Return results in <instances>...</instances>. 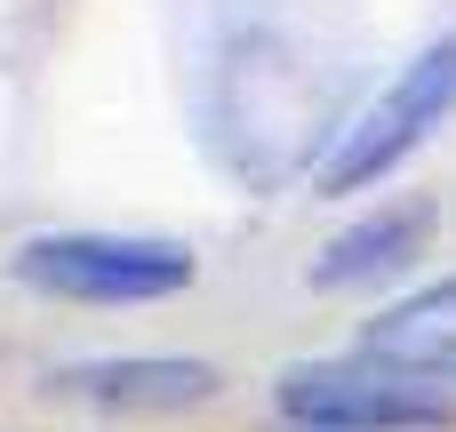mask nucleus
<instances>
[{
	"instance_id": "39448f33",
	"label": "nucleus",
	"mask_w": 456,
	"mask_h": 432,
	"mask_svg": "<svg viewBox=\"0 0 456 432\" xmlns=\"http://www.w3.org/2000/svg\"><path fill=\"white\" fill-rule=\"evenodd\" d=\"M216 369L208 361H176V353H128V361H72L48 377V393L64 401H96L120 417H168V409H200L216 401Z\"/></svg>"
},
{
	"instance_id": "f257e3e1",
	"label": "nucleus",
	"mask_w": 456,
	"mask_h": 432,
	"mask_svg": "<svg viewBox=\"0 0 456 432\" xmlns=\"http://www.w3.org/2000/svg\"><path fill=\"white\" fill-rule=\"evenodd\" d=\"M208 144L232 176L273 184L297 168L313 120H321V80L297 64V48L281 32H232L208 64Z\"/></svg>"
},
{
	"instance_id": "20e7f679",
	"label": "nucleus",
	"mask_w": 456,
	"mask_h": 432,
	"mask_svg": "<svg viewBox=\"0 0 456 432\" xmlns=\"http://www.w3.org/2000/svg\"><path fill=\"white\" fill-rule=\"evenodd\" d=\"M281 417L305 432H441L456 417V401L433 377L385 369V361H297L273 385Z\"/></svg>"
},
{
	"instance_id": "423d86ee",
	"label": "nucleus",
	"mask_w": 456,
	"mask_h": 432,
	"mask_svg": "<svg viewBox=\"0 0 456 432\" xmlns=\"http://www.w3.org/2000/svg\"><path fill=\"white\" fill-rule=\"evenodd\" d=\"M425 232H433V208H425V200H385L377 216L345 224V232L305 265V281H313V289H369V281H393L401 265L425 257Z\"/></svg>"
},
{
	"instance_id": "7ed1b4c3",
	"label": "nucleus",
	"mask_w": 456,
	"mask_h": 432,
	"mask_svg": "<svg viewBox=\"0 0 456 432\" xmlns=\"http://www.w3.org/2000/svg\"><path fill=\"white\" fill-rule=\"evenodd\" d=\"M192 249L160 232H40L16 249V281L72 305H160L192 289Z\"/></svg>"
},
{
	"instance_id": "f03ea898",
	"label": "nucleus",
	"mask_w": 456,
	"mask_h": 432,
	"mask_svg": "<svg viewBox=\"0 0 456 432\" xmlns=\"http://www.w3.org/2000/svg\"><path fill=\"white\" fill-rule=\"evenodd\" d=\"M449 112H456V32H441V40H425V48L337 128V144L313 160V184H321V192H369V184L393 176Z\"/></svg>"
},
{
	"instance_id": "0eeeda50",
	"label": "nucleus",
	"mask_w": 456,
	"mask_h": 432,
	"mask_svg": "<svg viewBox=\"0 0 456 432\" xmlns=\"http://www.w3.org/2000/svg\"><path fill=\"white\" fill-rule=\"evenodd\" d=\"M361 353L385 361V369H409V377L456 385V281L417 289V297H401V305H385V313L361 329Z\"/></svg>"
}]
</instances>
